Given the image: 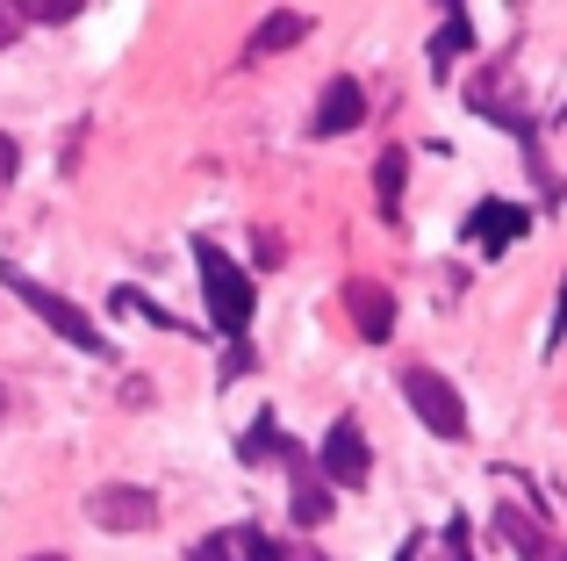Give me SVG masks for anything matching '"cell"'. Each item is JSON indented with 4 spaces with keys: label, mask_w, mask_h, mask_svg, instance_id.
Instances as JSON below:
<instances>
[{
    "label": "cell",
    "mask_w": 567,
    "mask_h": 561,
    "mask_svg": "<svg viewBox=\"0 0 567 561\" xmlns=\"http://www.w3.org/2000/svg\"><path fill=\"white\" fill-rule=\"evenodd\" d=\"M194 267H202V303H208V324H216V332H230V338H245V324H251V303H259V295H251V274L237 267L230 253H223V245H194Z\"/></svg>",
    "instance_id": "obj_1"
},
{
    "label": "cell",
    "mask_w": 567,
    "mask_h": 561,
    "mask_svg": "<svg viewBox=\"0 0 567 561\" xmlns=\"http://www.w3.org/2000/svg\"><path fill=\"white\" fill-rule=\"evenodd\" d=\"M0 280H8V295H22V303L37 309V317L65 338V346H80V353H101V346H109V338H101V324L86 317V309H72L58 288H43V280H29V274H14V267H0Z\"/></svg>",
    "instance_id": "obj_2"
},
{
    "label": "cell",
    "mask_w": 567,
    "mask_h": 561,
    "mask_svg": "<svg viewBox=\"0 0 567 561\" xmlns=\"http://www.w3.org/2000/svg\"><path fill=\"white\" fill-rule=\"evenodd\" d=\"M402 396H410V410L439 439H467V404H460V389L439 375V367H402Z\"/></svg>",
    "instance_id": "obj_3"
},
{
    "label": "cell",
    "mask_w": 567,
    "mask_h": 561,
    "mask_svg": "<svg viewBox=\"0 0 567 561\" xmlns=\"http://www.w3.org/2000/svg\"><path fill=\"white\" fill-rule=\"evenodd\" d=\"M86 519H94L101 533H152L158 526V497L137 490V482H101V490L86 497Z\"/></svg>",
    "instance_id": "obj_4"
},
{
    "label": "cell",
    "mask_w": 567,
    "mask_h": 561,
    "mask_svg": "<svg viewBox=\"0 0 567 561\" xmlns=\"http://www.w3.org/2000/svg\"><path fill=\"white\" fill-rule=\"evenodd\" d=\"M367 468H374V447H367V432H360L352 418H338L331 432H323V476H331V482H352V490H360Z\"/></svg>",
    "instance_id": "obj_5"
},
{
    "label": "cell",
    "mask_w": 567,
    "mask_h": 561,
    "mask_svg": "<svg viewBox=\"0 0 567 561\" xmlns=\"http://www.w3.org/2000/svg\"><path fill=\"white\" fill-rule=\"evenodd\" d=\"M360 115H367L360 80H352V72H338V80L323 86L317 115H309V137H346V130H360Z\"/></svg>",
    "instance_id": "obj_6"
},
{
    "label": "cell",
    "mask_w": 567,
    "mask_h": 561,
    "mask_svg": "<svg viewBox=\"0 0 567 561\" xmlns=\"http://www.w3.org/2000/svg\"><path fill=\"white\" fill-rule=\"evenodd\" d=\"M346 309H352V324H360V338H381L395 332V295L381 288V280H346Z\"/></svg>",
    "instance_id": "obj_7"
},
{
    "label": "cell",
    "mask_w": 567,
    "mask_h": 561,
    "mask_svg": "<svg viewBox=\"0 0 567 561\" xmlns=\"http://www.w3.org/2000/svg\"><path fill=\"white\" fill-rule=\"evenodd\" d=\"M525 224H532V216L517 210V202H482V210L467 216V238L482 245V253H503V245L525 238Z\"/></svg>",
    "instance_id": "obj_8"
},
{
    "label": "cell",
    "mask_w": 567,
    "mask_h": 561,
    "mask_svg": "<svg viewBox=\"0 0 567 561\" xmlns=\"http://www.w3.org/2000/svg\"><path fill=\"white\" fill-rule=\"evenodd\" d=\"M309 37V14L302 8H274L259 29L245 37V65H259V58H274V51H295V43Z\"/></svg>",
    "instance_id": "obj_9"
},
{
    "label": "cell",
    "mask_w": 567,
    "mask_h": 561,
    "mask_svg": "<svg viewBox=\"0 0 567 561\" xmlns=\"http://www.w3.org/2000/svg\"><path fill=\"white\" fill-rule=\"evenodd\" d=\"M496 533L511 540L517 561H554V548H546V533H539V519H525L517 504H496Z\"/></svg>",
    "instance_id": "obj_10"
},
{
    "label": "cell",
    "mask_w": 567,
    "mask_h": 561,
    "mask_svg": "<svg viewBox=\"0 0 567 561\" xmlns=\"http://www.w3.org/2000/svg\"><path fill=\"white\" fill-rule=\"evenodd\" d=\"M288 468H295V519L323 526V519H331V490H323V476H309V468H302V447L288 453Z\"/></svg>",
    "instance_id": "obj_11"
},
{
    "label": "cell",
    "mask_w": 567,
    "mask_h": 561,
    "mask_svg": "<svg viewBox=\"0 0 567 561\" xmlns=\"http://www.w3.org/2000/svg\"><path fill=\"white\" fill-rule=\"evenodd\" d=\"M402 173H410V152H402V144H388L381 166H374V202H381V216L402 210Z\"/></svg>",
    "instance_id": "obj_12"
},
{
    "label": "cell",
    "mask_w": 567,
    "mask_h": 561,
    "mask_svg": "<svg viewBox=\"0 0 567 561\" xmlns=\"http://www.w3.org/2000/svg\"><path fill=\"white\" fill-rule=\"evenodd\" d=\"M474 43V22H467V8H445V29L431 37V65H453L460 51Z\"/></svg>",
    "instance_id": "obj_13"
},
{
    "label": "cell",
    "mask_w": 567,
    "mask_h": 561,
    "mask_svg": "<svg viewBox=\"0 0 567 561\" xmlns=\"http://www.w3.org/2000/svg\"><path fill=\"white\" fill-rule=\"evenodd\" d=\"M237 453H245V461H259V453H295V447H288V439L274 432V410H266V418H259V425L245 432V447H237Z\"/></svg>",
    "instance_id": "obj_14"
},
{
    "label": "cell",
    "mask_w": 567,
    "mask_h": 561,
    "mask_svg": "<svg viewBox=\"0 0 567 561\" xmlns=\"http://www.w3.org/2000/svg\"><path fill=\"white\" fill-rule=\"evenodd\" d=\"M14 14H29V22H72V14H86L80 0H22Z\"/></svg>",
    "instance_id": "obj_15"
},
{
    "label": "cell",
    "mask_w": 567,
    "mask_h": 561,
    "mask_svg": "<svg viewBox=\"0 0 567 561\" xmlns=\"http://www.w3.org/2000/svg\"><path fill=\"white\" fill-rule=\"evenodd\" d=\"M251 367H259V353H251V346H245V338H237V346H230V360H223V375H230V381H237V375H251Z\"/></svg>",
    "instance_id": "obj_16"
},
{
    "label": "cell",
    "mask_w": 567,
    "mask_h": 561,
    "mask_svg": "<svg viewBox=\"0 0 567 561\" xmlns=\"http://www.w3.org/2000/svg\"><path fill=\"white\" fill-rule=\"evenodd\" d=\"M14 166H22V144H14V137H8V130H0V187H8V181H14Z\"/></svg>",
    "instance_id": "obj_17"
},
{
    "label": "cell",
    "mask_w": 567,
    "mask_h": 561,
    "mask_svg": "<svg viewBox=\"0 0 567 561\" xmlns=\"http://www.w3.org/2000/svg\"><path fill=\"white\" fill-rule=\"evenodd\" d=\"M251 245H259V267H280V238H274V231H259Z\"/></svg>",
    "instance_id": "obj_18"
},
{
    "label": "cell",
    "mask_w": 567,
    "mask_h": 561,
    "mask_svg": "<svg viewBox=\"0 0 567 561\" xmlns=\"http://www.w3.org/2000/svg\"><path fill=\"white\" fill-rule=\"evenodd\" d=\"M0 43H8V8H0Z\"/></svg>",
    "instance_id": "obj_19"
},
{
    "label": "cell",
    "mask_w": 567,
    "mask_h": 561,
    "mask_svg": "<svg viewBox=\"0 0 567 561\" xmlns=\"http://www.w3.org/2000/svg\"><path fill=\"white\" fill-rule=\"evenodd\" d=\"M29 561H65V554H29Z\"/></svg>",
    "instance_id": "obj_20"
},
{
    "label": "cell",
    "mask_w": 567,
    "mask_h": 561,
    "mask_svg": "<svg viewBox=\"0 0 567 561\" xmlns=\"http://www.w3.org/2000/svg\"><path fill=\"white\" fill-rule=\"evenodd\" d=\"M0 410H8V389H0Z\"/></svg>",
    "instance_id": "obj_21"
}]
</instances>
